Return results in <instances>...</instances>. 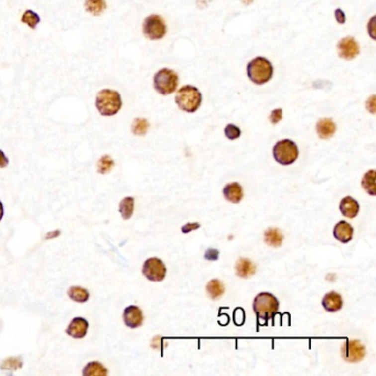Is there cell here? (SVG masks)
Masks as SVG:
<instances>
[{"mask_svg":"<svg viewBox=\"0 0 376 376\" xmlns=\"http://www.w3.org/2000/svg\"><path fill=\"white\" fill-rule=\"evenodd\" d=\"M253 310L257 317V322H264L263 324L268 323L271 319L276 316L279 310V301L274 294L269 292L258 293L253 301Z\"/></svg>","mask_w":376,"mask_h":376,"instance_id":"1","label":"cell"},{"mask_svg":"<svg viewBox=\"0 0 376 376\" xmlns=\"http://www.w3.org/2000/svg\"><path fill=\"white\" fill-rule=\"evenodd\" d=\"M123 106L121 96L117 91L104 89L96 96V108L101 116L110 117L118 113Z\"/></svg>","mask_w":376,"mask_h":376,"instance_id":"2","label":"cell"},{"mask_svg":"<svg viewBox=\"0 0 376 376\" xmlns=\"http://www.w3.org/2000/svg\"><path fill=\"white\" fill-rule=\"evenodd\" d=\"M176 103L186 113H195L202 104V94L195 86L185 85L177 92Z\"/></svg>","mask_w":376,"mask_h":376,"instance_id":"3","label":"cell"},{"mask_svg":"<svg viewBox=\"0 0 376 376\" xmlns=\"http://www.w3.org/2000/svg\"><path fill=\"white\" fill-rule=\"evenodd\" d=\"M246 70L250 80L258 85L265 84L268 81H271L274 73L271 61L263 57H257L250 61Z\"/></svg>","mask_w":376,"mask_h":376,"instance_id":"4","label":"cell"},{"mask_svg":"<svg viewBox=\"0 0 376 376\" xmlns=\"http://www.w3.org/2000/svg\"><path fill=\"white\" fill-rule=\"evenodd\" d=\"M273 156L279 165H292L299 157V149L296 142L290 139H283L276 142L273 148Z\"/></svg>","mask_w":376,"mask_h":376,"instance_id":"5","label":"cell"},{"mask_svg":"<svg viewBox=\"0 0 376 376\" xmlns=\"http://www.w3.org/2000/svg\"><path fill=\"white\" fill-rule=\"evenodd\" d=\"M179 83V78L174 70L164 68L154 76V88L161 95H170L175 92Z\"/></svg>","mask_w":376,"mask_h":376,"instance_id":"6","label":"cell"},{"mask_svg":"<svg viewBox=\"0 0 376 376\" xmlns=\"http://www.w3.org/2000/svg\"><path fill=\"white\" fill-rule=\"evenodd\" d=\"M142 32L150 40H160L167 33V25L160 16L151 14L145 19Z\"/></svg>","mask_w":376,"mask_h":376,"instance_id":"7","label":"cell"},{"mask_svg":"<svg viewBox=\"0 0 376 376\" xmlns=\"http://www.w3.org/2000/svg\"><path fill=\"white\" fill-rule=\"evenodd\" d=\"M142 274L150 282H162L167 275V268L160 258L151 257L144 263Z\"/></svg>","mask_w":376,"mask_h":376,"instance_id":"8","label":"cell"},{"mask_svg":"<svg viewBox=\"0 0 376 376\" xmlns=\"http://www.w3.org/2000/svg\"><path fill=\"white\" fill-rule=\"evenodd\" d=\"M343 359L350 363H357L365 357V347L359 340H347L341 348Z\"/></svg>","mask_w":376,"mask_h":376,"instance_id":"9","label":"cell"},{"mask_svg":"<svg viewBox=\"0 0 376 376\" xmlns=\"http://www.w3.org/2000/svg\"><path fill=\"white\" fill-rule=\"evenodd\" d=\"M339 55L344 60H353L360 53L359 44L353 37H345L338 43Z\"/></svg>","mask_w":376,"mask_h":376,"instance_id":"10","label":"cell"},{"mask_svg":"<svg viewBox=\"0 0 376 376\" xmlns=\"http://www.w3.org/2000/svg\"><path fill=\"white\" fill-rule=\"evenodd\" d=\"M123 319L125 324L130 329H136L141 327L144 322V314L140 308L137 306H129L124 310Z\"/></svg>","mask_w":376,"mask_h":376,"instance_id":"11","label":"cell"},{"mask_svg":"<svg viewBox=\"0 0 376 376\" xmlns=\"http://www.w3.org/2000/svg\"><path fill=\"white\" fill-rule=\"evenodd\" d=\"M88 330H89L88 320H85L84 318H81V317H76L70 322L69 327L67 328V330H65V332H67V334H69L70 337H72L74 339H82L85 337L86 333H88Z\"/></svg>","mask_w":376,"mask_h":376,"instance_id":"12","label":"cell"},{"mask_svg":"<svg viewBox=\"0 0 376 376\" xmlns=\"http://www.w3.org/2000/svg\"><path fill=\"white\" fill-rule=\"evenodd\" d=\"M353 226L348 223L347 221H340L335 224L333 228V236L335 240L341 242L343 244H347L353 238Z\"/></svg>","mask_w":376,"mask_h":376,"instance_id":"13","label":"cell"},{"mask_svg":"<svg viewBox=\"0 0 376 376\" xmlns=\"http://www.w3.org/2000/svg\"><path fill=\"white\" fill-rule=\"evenodd\" d=\"M322 307L328 312L340 311L343 307L341 294L335 291H330L322 299Z\"/></svg>","mask_w":376,"mask_h":376,"instance_id":"14","label":"cell"},{"mask_svg":"<svg viewBox=\"0 0 376 376\" xmlns=\"http://www.w3.org/2000/svg\"><path fill=\"white\" fill-rule=\"evenodd\" d=\"M223 195H224L228 202L237 204V203H240L243 200V188L237 182H232V184H228L223 188Z\"/></svg>","mask_w":376,"mask_h":376,"instance_id":"15","label":"cell"},{"mask_svg":"<svg viewBox=\"0 0 376 376\" xmlns=\"http://www.w3.org/2000/svg\"><path fill=\"white\" fill-rule=\"evenodd\" d=\"M340 211L345 217L354 218L357 217L360 211V205L357 200H354L351 196H345L340 202Z\"/></svg>","mask_w":376,"mask_h":376,"instance_id":"16","label":"cell"},{"mask_svg":"<svg viewBox=\"0 0 376 376\" xmlns=\"http://www.w3.org/2000/svg\"><path fill=\"white\" fill-rule=\"evenodd\" d=\"M337 126L330 118H322L317 123V133L321 139H330L335 134Z\"/></svg>","mask_w":376,"mask_h":376,"instance_id":"17","label":"cell"},{"mask_svg":"<svg viewBox=\"0 0 376 376\" xmlns=\"http://www.w3.org/2000/svg\"><path fill=\"white\" fill-rule=\"evenodd\" d=\"M236 274L242 278H247L255 274V265L248 258H240L236 263Z\"/></svg>","mask_w":376,"mask_h":376,"instance_id":"18","label":"cell"},{"mask_svg":"<svg viewBox=\"0 0 376 376\" xmlns=\"http://www.w3.org/2000/svg\"><path fill=\"white\" fill-rule=\"evenodd\" d=\"M264 241L269 246L273 247H279L282 246V241H283V235L282 233L278 230V228H267L264 233Z\"/></svg>","mask_w":376,"mask_h":376,"instance_id":"19","label":"cell"},{"mask_svg":"<svg viewBox=\"0 0 376 376\" xmlns=\"http://www.w3.org/2000/svg\"><path fill=\"white\" fill-rule=\"evenodd\" d=\"M82 374L83 376H106L108 374V371L100 362L93 361L85 365Z\"/></svg>","mask_w":376,"mask_h":376,"instance_id":"20","label":"cell"},{"mask_svg":"<svg viewBox=\"0 0 376 376\" xmlns=\"http://www.w3.org/2000/svg\"><path fill=\"white\" fill-rule=\"evenodd\" d=\"M206 292L209 297L213 300L221 298L225 292V287L221 281L218 279H212L209 283L206 284Z\"/></svg>","mask_w":376,"mask_h":376,"instance_id":"21","label":"cell"},{"mask_svg":"<svg viewBox=\"0 0 376 376\" xmlns=\"http://www.w3.org/2000/svg\"><path fill=\"white\" fill-rule=\"evenodd\" d=\"M84 7L86 11L93 16H100L107 8V3L106 0H85Z\"/></svg>","mask_w":376,"mask_h":376,"instance_id":"22","label":"cell"},{"mask_svg":"<svg viewBox=\"0 0 376 376\" xmlns=\"http://www.w3.org/2000/svg\"><path fill=\"white\" fill-rule=\"evenodd\" d=\"M68 296L71 300H73L74 302L84 303L90 299V292L83 287L73 286L69 288Z\"/></svg>","mask_w":376,"mask_h":376,"instance_id":"23","label":"cell"},{"mask_svg":"<svg viewBox=\"0 0 376 376\" xmlns=\"http://www.w3.org/2000/svg\"><path fill=\"white\" fill-rule=\"evenodd\" d=\"M375 175L376 171L374 169L365 172L362 179V187L370 195H376V187H375Z\"/></svg>","mask_w":376,"mask_h":376,"instance_id":"24","label":"cell"},{"mask_svg":"<svg viewBox=\"0 0 376 376\" xmlns=\"http://www.w3.org/2000/svg\"><path fill=\"white\" fill-rule=\"evenodd\" d=\"M134 207H135V200L134 197L127 196L121 200L119 203V212L124 220H129L134 214Z\"/></svg>","mask_w":376,"mask_h":376,"instance_id":"25","label":"cell"},{"mask_svg":"<svg viewBox=\"0 0 376 376\" xmlns=\"http://www.w3.org/2000/svg\"><path fill=\"white\" fill-rule=\"evenodd\" d=\"M21 21L24 24H28L31 29H35L37 25L40 23V21H41V19H40L39 14L32 11V10H25L22 14Z\"/></svg>","mask_w":376,"mask_h":376,"instance_id":"26","label":"cell"},{"mask_svg":"<svg viewBox=\"0 0 376 376\" xmlns=\"http://www.w3.org/2000/svg\"><path fill=\"white\" fill-rule=\"evenodd\" d=\"M149 129V123L145 118H136L131 126V131L136 136H144Z\"/></svg>","mask_w":376,"mask_h":376,"instance_id":"27","label":"cell"},{"mask_svg":"<svg viewBox=\"0 0 376 376\" xmlns=\"http://www.w3.org/2000/svg\"><path fill=\"white\" fill-rule=\"evenodd\" d=\"M114 166H115V161L113 160V158H111L110 156L106 155L101 157V158L98 160L97 170L99 174L105 175V174H108V172L113 169Z\"/></svg>","mask_w":376,"mask_h":376,"instance_id":"28","label":"cell"},{"mask_svg":"<svg viewBox=\"0 0 376 376\" xmlns=\"http://www.w3.org/2000/svg\"><path fill=\"white\" fill-rule=\"evenodd\" d=\"M21 358H9L0 363V368L2 370H18L22 368Z\"/></svg>","mask_w":376,"mask_h":376,"instance_id":"29","label":"cell"},{"mask_svg":"<svg viewBox=\"0 0 376 376\" xmlns=\"http://www.w3.org/2000/svg\"><path fill=\"white\" fill-rule=\"evenodd\" d=\"M224 133H225V136L226 138H228L230 140H235L237 138H240L241 136V129L238 128L237 126L233 125V124H228L225 129H224Z\"/></svg>","mask_w":376,"mask_h":376,"instance_id":"30","label":"cell"},{"mask_svg":"<svg viewBox=\"0 0 376 376\" xmlns=\"http://www.w3.org/2000/svg\"><path fill=\"white\" fill-rule=\"evenodd\" d=\"M282 119V108L274 109L271 113V116H269V120H271V123L273 125L278 124Z\"/></svg>","mask_w":376,"mask_h":376,"instance_id":"31","label":"cell"},{"mask_svg":"<svg viewBox=\"0 0 376 376\" xmlns=\"http://www.w3.org/2000/svg\"><path fill=\"white\" fill-rule=\"evenodd\" d=\"M234 321L237 326H242L244 321H245V312L242 309L238 308L234 311Z\"/></svg>","mask_w":376,"mask_h":376,"instance_id":"32","label":"cell"},{"mask_svg":"<svg viewBox=\"0 0 376 376\" xmlns=\"http://www.w3.org/2000/svg\"><path fill=\"white\" fill-rule=\"evenodd\" d=\"M218 255H220V253H218L217 250H214V248H209L205 252V259H207V261H216V259H218Z\"/></svg>","mask_w":376,"mask_h":376,"instance_id":"33","label":"cell"},{"mask_svg":"<svg viewBox=\"0 0 376 376\" xmlns=\"http://www.w3.org/2000/svg\"><path fill=\"white\" fill-rule=\"evenodd\" d=\"M200 226L201 225L199 224V223H187L186 225L181 227V231H182V233H186V234H187V233H190L192 231L197 230V228H200Z\"/></svg>","mask_w":376,"mask_h":376,"instance_id":"34","label":"cell"},{"mask_svg":"<svg viewBox=\"0 0 376 376\" xmlns=\"http://www.w3.org/2000/svg\"><path fill=\"white\" fill-rule=\"evenodd\" d=\"M367 109L370 111L371 114H375L376 110V104H375V95H372L367 101Z\"/></svg>","mask_w":376,"mask_h":376,"instance_id":"35","label":"cell"},{"mask_svg":"<svg viewBox=\"0 0 376 376\" xmlns=\"http://www.w3.org/2000/svg\"><path fill=\"white\" fill-rule=\"evenodd\" d=\"M334 17H335V19H337V21L339 23L343 24L345 22V14H344V12L342 11L341 9H337V10H335Z\"/></svg>","mask_w":376,"mask_h":376,"instance_id":"36","label":"cell"},{"mask_svg":"<svg viewBox=\"0 0 376 376\" xmlns=\"http://www.w3.org/2000/svg\"><path fill=\"white\" fill-rule=\"evenodd\" d=\"M9 165V159L7 156L4 155V152L0 149V168H6Z\"/></svg>","mask_w":376,"mask_h":376,"instance_id":"37","label":"cell"},{"mask_svg":"<svg viewBox=\"0 0 376 376\" xmlns=\"http://www.w3.org/2000/svg\"><path fill=\"white\" fill-rule=\"evenodd\" d=\"M3 214H4V209H3V204L1 203V201H0V221L2 220L3 217Z\"/></svg>","mask_w":376,"mask_h":376,"instance_id":"38","label":"cell"}]
</instances>
